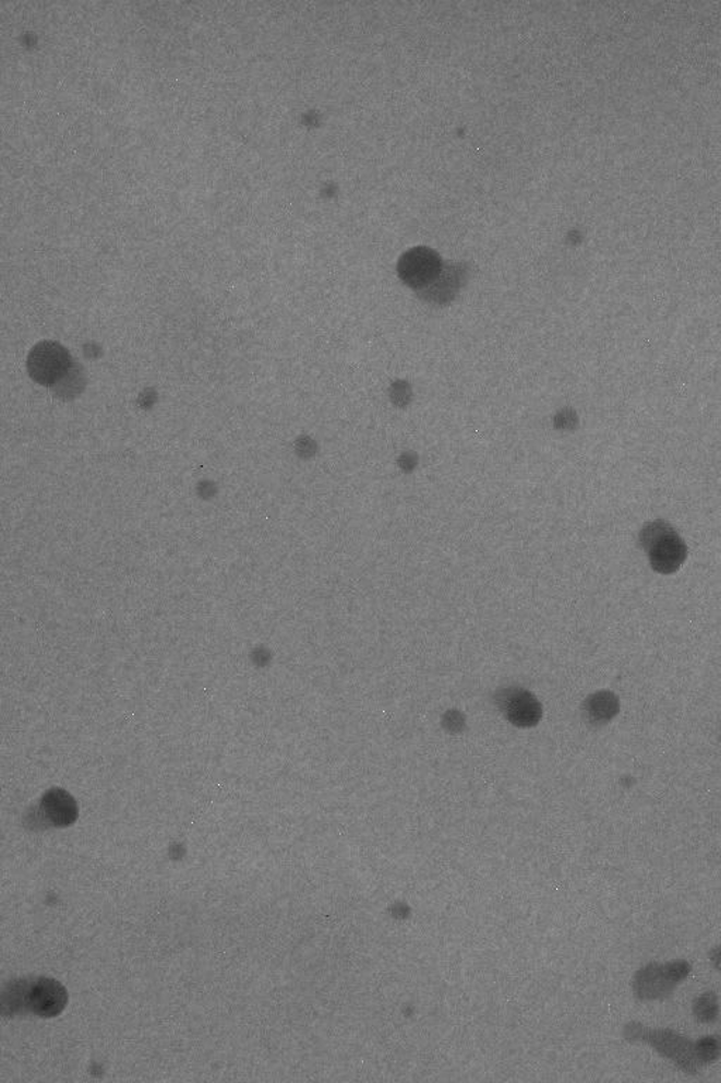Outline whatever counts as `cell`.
I'll use <instances>...</instances> for the list:
<instances>
[{"label":"cell","mask_w":721,"mask_h":1083,"mask_svg":"<svg viewBox=\"0 0 721 1083\" xmlns=\"http://www.w3.org/2000/svg\"><path fill=\"white\" fill-rule=\"evenodd\" d=\"M466 277V270L461 264L444 267L440 277L430 287L420 291L425 299L433 302H447L457 294Z\"/></svg>","instance_id":"obj_10"},{"label":"cell","mask_w":721,"mask_h":1083,"mask_svg":"<svg viewBox=\"0 0 721 1083\" xmlns=\"http://www.w3.org/2000/svg\"><path fill=\"white\" fill-rule=\"evenodd\" d=\"M585 719L592 725L611 723L621 711V701L612 691L603 690L589 695L584 703Z\"/></svg>","instance_id":"obj_9"},{"label":"cell","mask_w":721,"mask_h":1083,"mask_svg":"<svg viewBox=\"0 0 721 1083\" xmlns=\"http://www.w3.org/2000/svg\"><path fill=\"white\" fill-rule=\"evenodd\" d=\"M67 1004L64 986L45 976L13 980L2 993L3 1015L31 1013L38 1017H56L64 1012Z\"/></svg>","instance_id":"obj_1"},{"label":"cell","mask_w":721,"mask_h":1083,"mask_svg":"<svg viewBox=\"0 0 721 1083\" xmlns=\"http://www.w3.org/2000/svg\"><path fill=\"white\" fill-rule=\"evenodd\" d=\"M76 817H79V807L75 800L62 789H52L43 797L40 806L34 811V820L31 824L34 826L40 824L41 829L68 826L75 823Z\"/></svg>","instance_id":"obj_8"},{"label":"cell","mask_w":721,"mask_h":1083,"mask_svg":"<svg viewBox=\"0 0 721 1083\" xmlns=\"http://www.w3.org/2000/svg\"><path fill=\"white\" fill-rule=\"evenodd\" d=\"M626 1037L633 1039V1042L642 1039V1042L650 1043L652 1047L657 1048L658 1052L670 1058V1060L677 1063L686 1072H695L701 1066L696 1046H692L688 1039L677 1036L675 1033L668 1032V1030H648L642 1026H636V1024H630L626 1028Z\"/></svg>","instance_id":"obj_3"},{"label":"cell","mask_w":721,"mask_h":1083,"mask_svg":"<svg viewBox=\"0 0 721 1083\" xmlns=\"http://www.w3.org/2000/svg\"><path fill=\"white\" fill-rule=\"evenodd\" d=\"M495 704L507 722L515 727L533 728L543 718V705L536 695L516 686L497 690Z\"/></svg>","instance_id":"obj_6"},{"label":"cell","mask_w":721,"mask_h":1083,"mask_svg":"<svg viewBox=\"0 0 721 1083\" xmlns=\"http://www.w3.org/2000/svg\"><path fill=\"white\" fill-rule=\"evenodd\" d=\"M443 727L449 734L462 733V729L466 728V717L458 710L448 711L447 714H444Z\"/></svg>","instance_id":"obj_13"},{"label":"cell","mask_w":721,"mask_h":1083,"mask_svg":"<svg viewBox=\"0 0 721 1083\" xmlns=\"http://www.w3.org/2000/svg\"><path fill=\"white\" fill-rule=\"evenodd\" d=\"M28 372L36 383L55 386L74 367L70 353L56 342H41L28 356Z\"/></svg>","instance_id":"obj_4"},{"label":"cell","mask_w":721,"mask_h":1083,"mask_svg":"<svg viewBox=\"0 0 721 1083\" xmlns=\"http://www.w3.org/2000/svg\"><path fill=\"white\" fill-rule=\"evenodd\" d=\"M686 962H671L666 965L651 964L638 971L634 978V992L640 999H658L671 995L677 984L689 974Z\"/></svg>","instance_id":"obj_5"},{"label":"cell","mask_w":721,"mask_h":1083,"mask_svg":"<svg viewBox=\"0 0 721 1083\" xmlns=\"http://www.w3.org/2000/svg\"><path fill=\"white\" fill-rule=\"evenodd\" d=\"M444 269L438 253L429 248H414L406 251L398 263V274L406 285L423 291L440 277Z\"/></svg>","instance_id":"obj_7"},{"label":"cell","mask_w":721,"mask_h":1083,"mask_svg":"<svg viewBox=\"0 0 721 1083\" xmlns=\"http://www.w3.org/2000/svg\"><path fill=\"white\" fill-rule=\"evenodd\" d=\"M641 546L647 550L651 568L661 574H672L684 564L688 548L670 525L650 524L641 532Z\"/></svg>","instance_id":"obj_2"},{"label":"cell","mask_w":721,"mask_h":1083,"mask_svg":"<svg viewBox=\"0 0 721 1083\" xmlns=\"http://www.w3.org/2000/svg\"><path fill=\"white\" fill-rule=\"evenodd\" d=\"M711 961H713V964L721 969V947L711 952Z\"/></svg>","instance_id":"obj_14"},{"label":"cell","mask_w":721,"mask_h":1083,"mask_svg":"<svg viewBox=\"0 0 721 1083\" xmlns=\"http://www.w3.org/2000/svg\"><path fill=\"white\" fill-rule=\"evenodd\" d=\"M699 1061L701 1063L718 1060L721 1056V1037H705L696 1044Z\"/></svg>","instance_id":"obj_12"},{"label":"cell","mask_w":721,"mask_h":1083,"mask_svg":"<svg viewBox=\"0 0 721 1083\" xmlns=\"http://www.w3.org/2000/svg\"><path fill=\"white\" fill-rule=\"evenodd\" d=\"M84 384H85L84 374L80 372L79 366L74 365V367H72L71 371L68 372L64 379H62L60 383L57 384L58 389H56V391L58 394L64 396L75 395L80 393L81 391L80 386Z\"/></svg>","instance_id":"obj_11"}]
</instances>
